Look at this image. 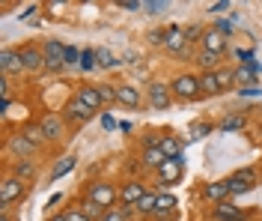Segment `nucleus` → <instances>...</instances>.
Returning a JSON list of instances; mask_svg holds the SVG:
<instances>
[{"instance_id": "f257e3e1", "label": "nucleus", "mask_w": 262, "mask_h": 221, "mask_svg": "<svg viewBox=\"0 0 262 221\" xmlns=\"http://www.w3.org/2000/svg\"><path fill=\"white\" fill-rule=\"evenodd\" d=\"M170 90H173V96L182 99V102L203 96V87H200V78H196V75H179V78L170 84Z\"/></svg>"}, {"instance_id": "f03ea898", "label": "nucleus", "mask_w": 262, "mask_h": 221, "mask_svg": "<svg viewBox=\"0 0 262 221\" xmlns=\"http://www.w3.org/2000/svg\"><path fill=\"white\" fill-rule=\"evenodd\" d=\"M256 186V170L253 168H242V170H235L232 176L227 179V188H229V194H247L250 188Z\"/></svg>"}, {"instance_id": "7ed1b4c3", "label": "nucleus", "mask_w": 262, "mask_h": 221, "mask_svg": "<svg viewBox=\"0 0 262 221\" xmlns=\"http://www.w3.org/2000/svg\"><path fill=\"white\" fill-rule=\"evenodd\" d=\"M93 108H86V105L75 96V99H69V105H66V111H63V117L69 119V123H75V126H81V123H90L93 119Z\"/></svg>"}, {"instance_id": "20e7f679", "label": "nucleus", "mask_w": 262, "mask_h": 221, "mask_svg": "<svg viewBox=\"0 0 262 221\" xmlns=\"http://www.w3.org/2000/svg\"><path fill=\"white\" fill-rule=\"evenodd\" d=\"M116 186H111V183H96V186L90 188V200H96V204H101L104 209H111V206H116Z\"/></svg>"}, {"instance_id": "39448f33", "label": "nucleus", "mask_w": 262, "mask_h": 221, "mask_svg": "<svg viewBox=\"0 0 262 221\" xmlns=\"http://www.w3.org/2000/svg\"><path fill=\"white\" fill-rule=\"evenodd\" d=\"M170 96H173V90L161 81H152L149 84V105L155 108V111H164V108H170Z\"/></svg>"}, {"instance_id": "423d86ee", "label": "nucleus", "mask_w": 262, "mask_h": 221, "mask_svg": "<svg viewBox=\"0 0 262 221\" xmlns=\"http://www.w3.org/2000/svg\"><path fill=\"white\" fill-rule=\"evenodd\" d=\"M21 197H24V186H21V179L6 176V179L0 183V204L9 206L12 200H21Z\"/></svg>"}, {"instance_id": "0eeeda50", "label": "nucleus", "mask_w": 262, "mask_h": 221, "mask_svg": "<svg viewBox=\"0 0 262 221\" xmlns=\"http://www.w3.org/2000/svg\"><path fill=\"white\" fill-rule=\"evenodd\" d=\"M66 54H69V48H66V45H60L57 39H51L48 45H45V66H48V69L66 66Z\"/></svg>"}, {"instance_id": "6e6552de", "label": "nucleus", "mask_w": 262, "mask_h": 221, "mask_svg": "<svg viewBox=\"0 0 262 221\" xmlns=\"http://www.w3.org/2000/svg\"><path fill=\"white\" fill-rule=\"evenodd\" d=\"M143 194H146V188L140 186V183H125V186L119 188V206H137L143 200Z\"/></svg>"}, {"instance_id": "1a4fd4ad", "label": "nucleus", "mask_w": 262, "mask_h": 221, "mask_svg": "<svg viewBox=\"0 0 262 221\" xmlns=\"http://www.w3.org/2000/svg\"><path fill=\"white\" fill-rule=\"evenodd\" d=\"M164 48L170 54L188 51V36H185V30H182V27H170V30H167V39H164Z\"/></svg>"}, {"instance_id": "9d476101", "label": "nucleus", "mask_w": 262, "mask_h": 221, "mask_svg": "<svg viewBox=\"0 0 262 221\" xmlns=\"http://www.w3.org/2000/svg\"><path fill=\"white\" fill-rule=\"evenodd\" d=\"M0 69H3V75H21L24 72V63H21V51H6L0 54Z\"/></svg>"}, {"instance_id": "9b49d317", "label": "nucleus", "mask_w": 262, "mask_h": 221, "mask_svg": "<svg viewBox=\"0 0 262 221\" xmlns=\"http://www.w3.org/2000/svg\"><path fill=\"white\" fill-rule=\"evenodd\" d=\"M203 51L224 54L227 51V36L221 33V30H206V33H203Z\"/></svg>"}, {"instance_id": "f8f14e48", "label": "nucleus", "mask_w": 262, "mask_h": 221, "mask_svg": "<svg viewBox=\"0 0 262 221\" xmlns=\"http://www.w3.org/2000/svg\"><path fill=\"white\" fill-rule=\"evenodd\" d=\"M158 176H161V183H167V186L179 183V176H182V158H167L161 168H158Z\"/></svg>"}, {"instance_id": "ddd939ff", "label": "nucleus", "mask_w": 262, "mask_h": 221, "mask_svg": "<svg viewBox=\"0 0 262 221\" xmlns=\"http://www.w3.org/2000/svg\"><path fill=\"white\" fill-rule=\"evenodd\" d=\"M21 63H24V72H36V69L45 66V51H39V48H21Z\"/></svg>"}, {"instance_id": "4468645a", "label": "nucleus", "mask_w": 262, "mask_h": 221, "mask_svg": "<svg viewBox=\"0 0 262 221\" xmlns=\"http://www.w3.org/2000/svg\"><path fill=\"white\" fill-rule=\"evenodd\" d=\"M39 129L45 132V137H48V140H60V137H63V119L54 117V114H48V117H42Z\"/></svg>"}, {"instance_id": "2eb2a0df", "label": "nucleus", "mask_w": 262, "mask_h": 221, "mask_svg": "<svg viewBox=\"0 0 262 221\" xmlns=\"http://www.w3.org/2000/svg\"><path fill=\"white\" fill-rule=\"evenodd\" d=\"M116 102L125 105V108H140V93L131 84H122V87H116Z\"/></svg>"}, {"instance_id": "dca6fc26", "label": "nucleus", "mask_w": 262, "mask_h": 221, "mask_svg": "<svg viewBox=\"0 0 262 221\" xmlns=\"http://www.w3.org/2000/svg\"><path fill=\"white\" fill-rule=\"evenodd\" d=\"M78 99H81L86 108H93V111H98L101 105H104V99H101V93H98V87H93V84H86V87H81V93H78Z\"/></svg>"}, {"instance_id": "f3484780", "label": "nucleus", "mask_w": 262, "mask_h": 221, "mask_svg": "<svg viewBox=\"0 0 262 221\" xmlns=\"http://www.w3.org/2000/svg\"><path fill=\"white\" fill-rule=\"evenodd\" d=\"M203 194H206L209 200H214V204H224V200H227V197H229L227 179H224V183H221V179H217V183H209V186L203 188Z\"/></svg>"}, {"instance_id": "a211bd4d", "label": "nucleus", "mask_w": 262, "mask_h": 221, "mask_svg": "<svg viewBox=\"0 0 262 221\" xmlns=\"http://www.w3.org/2000/svg\"><path fill=\"white\" fill-rule=\"evenodd\" d=\"M214 218L217 221H229V218H247V215L235 204H227V200H224V204L214 206Z\"/></svg>"}, {"instance_id": "6ab92c4d", "label": "nucleus", "mask_w": 262, "mask_h": 221, "mask_svg": "<svg viewBox=\"0 0 262 221\" xmlns=\"http://www.w3.org/2000/svg\"><path fill=\"white\" fill-rule=\"evenodd\" d=\"M9 150H12L15 155H21V158H24V155H30L33 150H36V147H33L27 137H24V132H18V135L9 137Z\"/></svg>"}, {"instance_id": "aec40b11", "label": "nucleus", "mask_w": 262, "mask_h": 221, "mask_svg": "<svg viewBox=\"0 0 262 221\" xmlns=\"http://www.w3.org/2000/svg\"><path fill=\"white\" fill-rule=\"evenodd\" d=\"M200 87H203V96H217V93H221L217 72H203V75H200Z\"/></svg>"}, {"instance_id": "412c9836", "label": "nucleus", "mask_w": 262, "mask_h": 221, "mask_svg": "<svg viewBox=\"0 0 262 221\" xmlns=\"http://www.w3.org/2000/svg\"><path fill=\"white\" fill-rule=\"evenodd\" d=\"M161 153L167 155V158H179L182 140H179L176 135H164V137H161Z\"/></svg>"}, {"instance_id": "4be33fe9", "label": "nucleus", "mask_w": 262, "mask_h": 221, "mask_svg": "<svg viewBox=\"0 0 262 221\" xmlns=\"http://www.w3.org/2000/svg\"><path fill=\"white\" fill-rule=\"evenodd\" d=\"M164 162H167V155L161 153V147H146L143 150V165L146 168H161Z\"/></svg>"}, {"instance_id": "5701e85b", "label": "nucleus", "mask_w": 262, "mask_h": 221, "mask_svg": "<svg viewBox=\"0 0 262 221\" xmlns=\"http://www.w3.org/2000/svg\"><path fill=\"white\" fill-rule=\"evenodd\" d=\"M81 212H83V215H86L90 221H101V218H104V212H107V209H104L101 204H96V200H90V197H86V200L81 204Z\"/></svg>"}, {"instance_id": "b1692460", "label": "nucleus", "mask_w": 262, "mask_h": 221, "mask_svg": "<svg viewBox=\"0 0 262 221\" xmlns=\"http://www.w3.org/2000/svg\"><path fill=\"white\" fill-rule=\"evenodd\" d=\"M75 162H78V158H75V155H63V158H60V162H57V168L51 170V179H48V183H54V179H60V176H66V173H69V170L75 168Z\"/></svg>"}, {"instance_id": "393cba45", "label": "nucleus", "mask_w": 262, "mask_h": 221, "mask_svg": "<svg viewBox=\"0 0 262 221\" xmlns=\"http://www.w3.org/2000/svg\"><path fill=\"white\" fill-rule=\"evenodd\" d=\"M173 209H176V197H173V194H158V209H155V215H158V218H164V215L170 218Z\"/></svg>"}, {"instance_id": "a878e982", "label": "nucleus", "mask_w": 262, "mask_h": 221, "mask_svg": "<svg viewBox=\"0 0 262 221\" xmlns=\"http://www.w3.org/2000/svg\"><path fill=\"white\" fill-rule=\"evenodd\" d=\"M134 209H137V212H140V215H155V209H158V194H143V200H140V204L134 206Z\"/></svg>"}, {"instance_id": "bb28decb", "label": "nucleus", "mask_w": 262, "mask_h": 221, "mask_svg": "<svg viewBox=\"0 0 262 221\" xmlns=\"http://www.w3.org/2000/svg\"><path fill=\"white\" fill-rule=\"evenodd\" d=\"M235 84H256V66H238L235 69Z\"/></svg>"}, {"instance_id": "cd10ccee", "label": "nucleus", "mask_w": 262, "mask_h": 221, "mask_svg": "<svg viewBox=\"0 0 262 221\" xmlns=\"http://www.w3.org/2000/svg\"><path fill=\"white\" fill-rule=\"evenodd\" d=\"M101 221H131V209L128 206H111Z\"/></svg>"}, {"instance_id": "c85d7f7f", "label": "nucleus", "mask_w": 262, "mask_h": 221, "mask_svg": "<svg viewBox=\"0 0 262 221\" xmlns=\"http://www.w3.org/2000/svg\"><path fill=\"white\" fill-rule=\"evenodd\" d=\"M217 84H221V93H227L235 87V72H229V69H217Z\"/></svg>"}, {"instance_id": "c756f323", "label": "nucleus", "mask_w": 262, "mask_h": 221, "mask_svg": "<svg viewBox=\"0 0 262 221\" xmlns=\"http://www.w3.org/2000/svg\"><path fill=\"white\" fill-rule=\"evenodd\" d=\"M24 137L30 140L33 147H42V144L48 140V137H45V132H42L39 126H27V129H24Z\"/></svg>"}, {"instance_id": "7c9ffc66", "label": "nucleus", "mask_w": 262, "mask_h": 221, "mask_svg": "<svg viewBox=\"0 0 262 221\" xmlns=\"http://www.w3.org/2000/svg\"><path fill=\"white\" fill-rule=\"evenodd\" d=\"M217 60H221V54H212V51H200V57H196V63L206 66V72H214Z\"/></svg>"}, {"instance_id": "2f4dec72", "label": "nucleus", "mask_w": 262, "mask_h": 221, "mask_svg": "<svg viewBox=\"0 0 262 221\" xmlns=\"http://www.w3.org/2000/svg\"><path fill=\"white\" fill-rule=\"evenodd\" d=\"M245 126V117L242 114H235V117H227L224 123H221V132H238Z\"/></svg>"}, {"instance_id": "473e14b6", "label": "nucleus", "mask_w": 262, "mask_h": 221, "mask_svg": "<svg viewBox=\"0 0 262 221\" xmlns=\"http://www.w3.org/2000/svg\"><path fill=\"white\" fill-rule=\"evenodd\" d=\"M212 132V126H206V123H194L191 126V135H188V140H200V137H206Z\"/></svg>"}, {"instance_id": "72a5a7b5", "label": "nucleus", "mask_w": 262, "mask_h": 221, "mask_svg": "<svg viewBox=\"0 0 262 221\" xmlns=\"http://www.w3.org/2000/svg\"><path fill=\"white\" fill-rule=\"evenodd\" d=\"M98 54V66H104V69H114L116 63H119V60H116L114 54L111 51H104V48H101V51H96Z\"/></svg>"}, {"instance_id": "f704fd0d", "label": "nucleus", "mask_w": 262, "mask_h": 221, "mask_svg": "<svg viewBox=\"0 0 262 221\" xmlns=\"http://www.w3.org/2000/svg\"><path fill=\"white\" fill-rule=\"evenodd\" d=\"M96 66H98V54L96 51H83L81 54V69L90 72V69H96Z\"/></svg>"}, {"instance_id": "c9c22d12", "label": "nucleus", "mask_w": 262, "mask_h": 221, "mask_svg": "<svg viewBox=\"0 0 262 221\" xmlns=\"http://www.w3.org/2000/svg\"><path fill=\"white\" fill-rule=\"evenodd\" d=\"M18 176H21V179H30V176H33V165H30V162H18V165H15V179H18Z\"/></svg>"}, {"instance_id": "e433bc0d", "label": "nucleus", "mask_w": 262, "mask_h": 221, "mask_svg": "<svg viewBox=\"0 0 262 221\" xmlns=\"http://www.w3.org/2000/svg\"><path fill=\"white\" fill-rule=\"evenodd\" d=\"M96 87H98V93H101V99H104V105L116 102V90L114 87H107V84H96Z\"/></svg>"}, {"instance_id": "4c0bfd02", "label": "nucleus", "mask_w": 262, "mask_h": 221, "mask_svg": "<svg viewBox=\"0 0 262 221\" xmlns=\"http://www.w3.org/2000/svg\"><path fill=\"white\" fill-rule=\"evenodd\" d=\"M63 215H66V221H90V218L81 212V206H78V209H66Z\"/></svg>"}, {"instance_id": "58836bf2", "label": "nucleus", "mask_w": 262, "mask_h": 221, "mask_svg": "<svg viewBox=\"0 0 262 221\" xmlns=\"http://www.w3.org/2000/svg\"><path fill=\"white\" fill-rule=\"evenodd\" d=\"M143 9H149L152 15H158V12H164V9H167V3H161V0H152V3H143Z\"/></svg>"}, {"instance_id": "ea45409f", "label": "nucleus", "mask_w": 262, "mask_h": 221, "mask_svg": "<svg viewBox=\"0 0 262 221\" xmlns=\"http://www.w3.org/2000/svg\"><path fill=\"white\" fill-rule=\"evenodd\" d=\"M119 6H122V9H143V3H137V0H122Z\"/></svg>"}, {"instance_id": "a19ab883", "label": "nucleus", "mask_w": 262, "mask_h": 221, "mask_svg": "<svg viewBox=\"0 0 262 221\" xmlns=\"http://www.w3.org/2000/svg\"><path fill=\"white\" fill-rule=\"evenodd\" d=\"M185 36H188V42L200 39V27H188V30H185Z\"/></svg>"}, {"instance_id": "79ce46f5", "label": "nucleus", "mask_w": 262, "mask_h": 221, "mask_svg": "<svg viewBox=\"0 0 262 221\" xmlns=\"http://www.w3.org/2000/svg\"><path fill=\"white\" fill-rule=\"evenodd\" d=\"M78 60V48H69V54H66V63H75Z\"/></svg>"}, {"instance_id": "37998d69", "label": "nucleus", "mask_w": 262, "mask_h": 221, "mask_svg": "<svg viewBox=\"0 0 262 221\" xmlns=\"http://www.w3.org/2000/svg\"><path fill=\"white\" fill-rule=\"evenodd\" d=\"M51 221H66V215H54V218H51Z\"/></svg>"}, {"instance_id": "c03bdc74", "label": "nucleus", "mask_w": 262, "mask_h": 221, "mask_svg": "<svg viewBox=\"0 0 262 221\" xmlns=\"http://www.w3.org/2000/svg\"><path fill=\"white\" fill-rule=\"evenodd\" d=\"M158 221H176V218H173V215H170V218H158Z\"/></svg>"}, {"instance_id": "a18cd8bd", "label": "nucleus", "mask_w": 262, "mask_h": 221, "mask_svg": "<svg viewBox=\"0 0 262 221\" xmlns=\"http://www.w3.org/2000/svg\"><path fill=\"white\" fill-rule=\"evenodd\" d=\"M229 221H247V218H229Z\"/></svg>"}, {"instance_id": "49530a36", "label": "nucleus", "mask_w": 262, "mask_h": 221, "mask_svg": "<svg viewBox=\"0 0 262 221\" xmlns=\"http://www.w3.org/2000/svg\"><path fill=\"white\" fill-rule=\"evenodd\" d=\"M0 221H9V218H6V215H3V218H0Z\"/></svg>"}]
</instances>
